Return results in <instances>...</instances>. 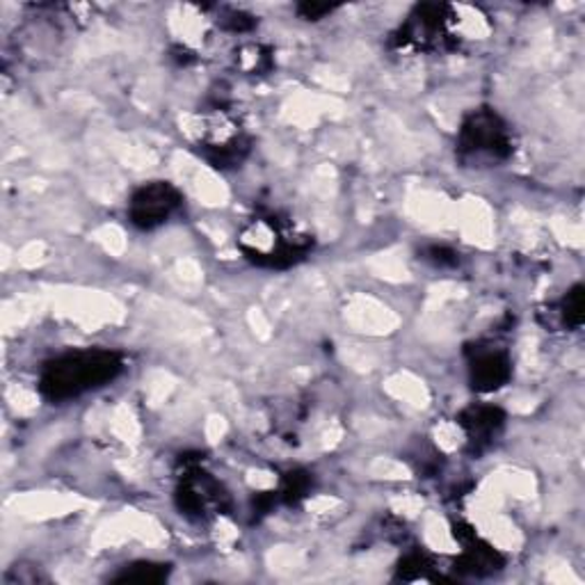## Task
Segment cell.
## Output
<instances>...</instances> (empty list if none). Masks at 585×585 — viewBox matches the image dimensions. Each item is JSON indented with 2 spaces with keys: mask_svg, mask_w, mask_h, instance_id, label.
I'll return each mask as SVG.
<instances>
[{
  "mask_svg": "<svg viewBox=\"0 0 585 585\" xmlns=\"http://www.w3.org/2000/svg\"><path fill=\"white\" fill-rule=\"evenodd\" d=\"M124 371V359L113 351H76L49 361L39 378V392L51 403L78 398L111 384Z\"/></svg>",
  "mask_w": 585,
  "mask_h": 585,
  "instance_id": "1",
  "label": "cell"
},
{
  "mask_svg": "<svg viewBox=\"0 0 585 585\" xmlns=\"http://www.w3.org/2000/svg\"><path fill=\"white\" fill-rule=\"evenodd\" d=\"M238 247L247 262L262 268H291L314 247V238L300 233L291 222L270 218H258L238 238Z\"/></svg>",
  "mask_w": 585,
  "mask_h": 585,
  "instance_id": "2",
  "label": "cell"
},
{
  "mask_svg": "<svg viewBox=\"0 0 585 585\" xmlns=\"http://www.w3.org/2000/svg\"><path fill=\"white\" fill-rule=\"evenodd\" d=\"M458 151L465 161H506L512 154L508 126L489 107L473 111L462 122Z\"/></svg>",
  "mask_w": 585,
  "mask_h": 585,
  "instance_id": "3",
  "label": "cell"
},
{
  "mask_svg": "<svg viewBox=\"0 0 585 585\" xmlns=\"http://www.w3.org/2000/svg\"><path fill=\"white\" fill-rule=\"evenodd\" d=\"M183 204V194L167 181L140 186L128 202V220L138 229L151 231L165 225Z\"/></svg>",
  "mask_w": 585,
  "mask_h": 585,
  "instance_id": "4",
  "label": "cell"
},
{
  "mask_svg": "<svg viewBox=\"0 0 585 585\" xmlns=\"http://www.w3.org/2000/svg\"><path fill=\"white\" fill-rule=\"evenodd\" d=\"M227 494L218 481H213L200 467H188L177 487V506L181 514L190 519H202L225 510Z\"/></svg>",
  "mask_w": 585,
  "mask_h": 585,
  "instance_id": "5",
  "label": "cell"
},
{
  "mask_svg": "<svg viewBox=\"0 0 585 585\" xmlns=\"http://www.w3.org/2000/svg\"><path fill=\"white\" fill-rule=\"evenodd\" d=\"M469 378L475 392H496L512 378V361L504 351H475L469 361Z\"/></svg>",
  "mask_w": 585,
  "mask_h": 585,
  "instance_id": "6",
  "label": "cell"
},
{
  "mask_svg": "<svg viewBox=\"0 0 585 585\" xmlns=\"http://www.w3.org/2000/svg\"><path fill=\"white\" fill-rule=\"evenodd\" d=\"M446 18L448 8L446 5H421L417 8L415 16L409 18V24L400 33V44H415V47H440V41L446 37Z\"/></svg>",
  "mask_w": 585,
  "mask_h": 585,
  "instance_id": "7",
  "label": "cell"
},
{
  "mask_svg": "<svg viewBox=\"0 0 585 585\" xmlns=\"http://www.w3.org/2000/svg\"><path fill=\"white\" fill-rule=\"evenodd\" d=\"M458 423L465 428L469 444L481 450L492 444V440L501 432L506 415L494 405H471L458 417Z\"/></svg>",
  "mask_w": 585,
  "mask_h": 585,
  "instance_id": "8",
  "label": "cell"
},
{
  "mask_svg": "<svg viewBox=\"0 0 585 585\" xmlns=\"http://www.w3.org/2000/svg\"><path fill=\"white\" fill-rule=\"evenodd\" d=\"M455 537L460 539V545H462V549H465L462 558L458 560V568H460L462 572H469V574L481 576V574H489V572L501 570L504 558L498 556V554L487 545V542H483L479 535H475L473 529L458 524V526H455Z\"/></svg>",
  "mask_w": 585,
  "mask_h": 585,
  "instance_id": "9",
  "label": "cell"
},
{
  "mask_svg": "<svg viewBox=\"0 0 585 585\" xmlns=\"http://www.w3.org/2000/svg\"><path fill=\"white\" fill-rule=\"evenodd\" d=\"M169 574L167 565L161 562H136L131 568H124L113 581L115 583H140V585H154L165 581Z\"/></svg>",
  "mask_w": 585,
  "mask_h": 585,
  "instance_id": "10",
  "label": "cell"
},
{
  "mask_svg": "<svg viewBox=\"0 0 585 585\" xmlns=\"http://www.w3.org/2000/svg\"><path fill=\"white\" fill-rule=\"evenodd\" d=\"M309 492H311V475L307 471H291L284 475V481H281V489L275 494L284 504L293 506V504H300Z\"/></svg>",
  "mask_w": 585,
  "mask_h": 585,
  "instance_id": "11",
  "label": "cell"
},
{
  "mask_svg": "<svg viewBox=\"0 0 585 585\" xmlns=\"http://www.w3.org/2000/svg\"><path fill=\"white\" fill-rule=\"evenodd\" d=\"M560 318L565 328L576 330L583 325V287H574L560 302Z\"/></svg>",
  "mask_w": 585,
  "mask_h": 585,
  "instance_id": "12",
  "label": "cell"
},
{
  "mask_svg": "<svg viewBox=\"0 0 585 585\" xmlns=\"http://www.w3.org/2000/svg\"><path fill=\"white\" fill-rule=\"evenodd\" d=\"M428 570H432V565L428 562V558H425L423 554H411V556H407V558L400 562V572H398V576L405 578V581H417V578L428 581V578H430Z\"/></svg>",
  "mask_w": 585,
  "mask_h": 585,
  "instance_id": "13",
  "label": "cell"
},
{
  "mask_svg": "<svg viewBox=\"0 0 585 585\" xmlns=\"http://www.w3.org/2000/svg\"><path fill=\"white\" fill-rule=\"evenodd\" d=\"M425 258L432 266H437V268H450V266L458 264V254H455L448 247H440V245H432L425 252Z\"/></svg>",
  "mask_w": 585,
  "mask_h": 585,
  "instance_id": "14",
  "label": "cell"
},
{
  "mask_svg": "<svg viewBox=\"0 0 585 585\" xmlns=\"http://www.w3.org/2000/svg\"><path fill=\"white\" fill-rule=\"evenodd\" d=\"M336 8L334 5H320V3H302L297 8V12L302 14V18H309V21H316V18H322L332 14Z\"/></svg>",
  "mask_w": 585,
  "mask_h": 585,
  "instance_id": "15",
  "label": "cell"
}]
</instances>
